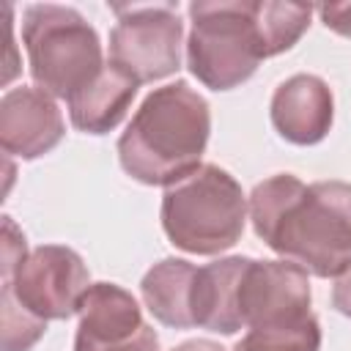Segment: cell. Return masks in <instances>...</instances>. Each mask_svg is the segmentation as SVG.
Here are the masks:
<instances>
[{"mask_svg": "<svg viewBox=\"0 0 351 351\" xmlns=\"http://www.w3.org/2000/svg\"><path fill=\"white\" fill-rule=\"evenodd\" d=\"M255 236L321 280L337 277L351 258V184H304L277 173L247 197Z\"/></svg>", "mask_w": 351, "mask_h": 351, "instance_id": "obj_1", "label": "cell"}, {"mask_svg": "<svg viewBox=\"0 0 351 351\" xmlns=\"http://www.w3.org/2000/svg\"><path fill=\"white\" fill-rule=\"evenodd\" d=\"M211 134V107L176 80L154 88L118 140V159L126 176L145 186H170L200 167Z\"/></svg>", "mask_w": 351, "mask_h": 351, "instance_id": "obj_2", "label": "cell"}, {"mask_svg": "<svg viewBox=\"0 0 351 351\" xmlns=\"http://www.w3.org/2000/svg\"><path fill=\"white\" fill-rule=\"evenodd\" d=\"M241 184L219 165H200L170 184L162 197V228L173 247L192 255H219L230 250L247 222Z\"/></svg>", "mask_w": 351, "mask_h": 351, "instance_id": "obj_3", "label": "cell"}, {"mask_svg": "<svg viewBox=\"0 0 351 351\" xmlns=\"http://www.w3.org/2000/svg\"><path fill=\"white\" fill-rule=\"evenodd\" d=\"M22 44L36 88L55 99L69 101L104 69L96 27L71 5H27L22 16Z\"/></svg>", "mask_w": 351, "mask_h": 351, "instance_id": "obj_4", "label": "cell"}, {"mask_svg": "<svg viewBox=\"0 0 351 351\" xmlns=\"http://www.w3.org/2000/svg\"><path fill=\"white\" fill-rule=\"evenodd\" d=\"M186 66L211 90L247 82L266 58L258 30V0H197L189 5Z\"/></svg>", "mask_w": 351, "mask_h": 351, "instance_id": "obj_5", "label": "cell"}, {"mask_svg": "<svg viewBox=\"0 0 351 351\" xmlns=\"http://www.w3.org/2000/svg\"><path fill=\"white\" fill-rule=\"evenodd\" d=\"M115 27L110 30V63L137 85L165 80L181 69L184 22L178 3L110 5Z\"/></svg>", "mask_w": 351, "mask_h": 351, "instance_id": "obj_6", "label": "cell"}, {"mask_svg": "<svg viewBox=\"0 0 351 351\" xmlns=\"http://www.w3.org/2000/svg\"><path fill=\"white\" fill-rule=\"evenodd\" d=\"M90 274L80 252L63 244H41L27 252L14 274H3L0 302H14L44 321H63L80 310Z\"/></svg>", "mask_w": 351, "mask_h": 351, "instance_id": "obj_7", "label": "cell"}, {"mask_svg": "<svg viewBox=\"0 0 351 351\" xmlns=\"http://www.w3.org/2000/svg\"><path fill=\"white\" fill-rule=\"evenodd\" d=\"M244 329L285 326L310 315V277L293 261L250 258L239 285Z\"/></svg>", "mask_w": 351, "mask_h": 351, "instance_id": "obj_8", "label": "cell"}, {"mask_svg": "<svg viewBox=\"0 0 351 351\" xmlns=\"http://www.w3.org/2000/svg\"><path fill=\"white\" fill-rule=\"evenodd\" d=\"M66 134L63 112L41 88H11L0 99V145L16 159H38L49 154Z\"/></svg>", "mask_w": 351, "mask_h": 351, "instance_id": "obj_9", "label": "cell"}, {"mask_svg": "<svg viewBox=\"0 0 351 351\" xmlns=\"http://www.w3.org/2000/svg\"><path fill=\"white\" fill-rule=\"evenodd\" d=\"M269 112L282 140L293 145H315L332 129L335 99L321 77L293 74L277 85Z\"/></svg>", "mask_w": 351, "mask_h": 351, "instance_id": "obj_10", "label": "cell"}, {"mask_svg": "<svg viewBox=\"0 0 351 351\" xmlns=\"http://www.w3.org/2000/svg\"><path fill=\"white\" fill-rule=\"evenodd\" d=\"M74 351H107L129 343L143 326L137 299L115 282H90L80 302Z\"/></svg>", "mask_w": 351, "mask_h": 351, "instance_id": "obj_11", "label": "cell"}, {"mask_svg": "<svg viewBox=\"0 0 351 351\" xmlns=\"http://www.w3.org/2000/svg\"><path fill=\"white\" fill-rule=\"evenodd\" d=\"M247 263H250L247 255H230L197 266L195 299H192L195 326L219 335H236L239 329H244L239 313V285Z\"/></svg>", "mask_w": 351, "mask_h": 351, "instance_id": "obj_12", "label": "cell"}, {"mask_svg": "<svg viewBox=\"0 0 351 351\" xmlns=\"http://www.w3.org/2000/svg\"><path fill=\"white\" fill-rule=\"evenodd\" d=\"M137 88L140 85L129 74H123L107 60L104 69L69 99V118L74 129L85 134L112 132L129 112L137 96Z\"/></svg>", "mask_w": 351, "mask_h": 351, "instance_id": "obj_13", "label": "cell"}, {"mask_svg": "<svg viewBox=\"0 0 351 351\" xmlns=\"http://www.w3.org/2000/svg\"><path fill=\"white\" fill-rule=\"evenodd\" d=\"M195 277H197V266L184 258H165L145 271L140 282V293L145 307L159 324L173 329L195 326V315H192Z\"/></svg>", "mask_w": 351, "mask_h": 351, "instance_id": "obj_14", "label": "cell"}, {"mask_svg": "<svg viewBox=\"0 0 351 351\" xmlns=\"http://www.w3.org/2000/svg\"><path fill=\"white\" fill-rule=\"evenodd\" d=\"M310 16H313V5L258 0V30L263 38L266 58L288 52L307 33Z\"/></svg>", "mask_w": 351, "mask_h": 351, "instance_id": "obj_15", "label": "cell"}, {"mask_svg": "<svg viewBox=\"0 0 351 351\" xmlns=\"http://www.w3.org/2000/svg\"><path fill=\"white\" fill-rule=\"evenodd\" d=\"M318 348H321V326L313 313L296 324L250 329L233 346V351H318Z\"/></svg>", "mask_w": 351, "mask_h": 351, "instance_id": "obj_16", "label": "cell"}, {"mask_svg": "<svg viewBox=\"0 0 351 351\" xmlns=\"http://www.w3.org/2000/svg\"><path fill=\"white\" fill-rule=\"evenodd\" d=\"M0 329L3 351H30L44 337L47 321L14 302H0Z\"/></svg>", "mask_w": 351, "mask_h": 351, "instance_id": "obj_17", "label": "cell"}, {"mask_svg": "<svg viewBox=\"0 0 351 351\" xmlns=\"http://www.w3.org/2000/svg\"><path fill=\"white\" fill-rule=\"evenodd\" d=\"M315 11L326 25V30L351 38V3H326V5H318Z\"/></svg>", "mask_w": 351, "mask_h": 351, "instance_id": "obj_18", "label": "cell"}, {"mask_svg": "<svg viewBox=\"0 0 351 351\" xmlns=\"http://www.w3.org/2000/svg\"><path fill=\"white\" fill-rule=\"evenodd\" d=\"M332 307L340 315L351 318V258L343 266V271L335 277V285H332Z\"/></svg>", "mask_w": 351, "mask_h": 351, "instance_id": "obj_19", "label": "cell"}, {"mask_svg": "<svg viewBox=\"0 0 351 351\" xmlns=\"http://www.w3.org/2000/svg\"><path fill=\"white\" fill-rule=\"evenodd\" d=\"M170 351H225L219 343H214V340H203V337H197V340H186V343H181V346H176V348H170Z\"/></svg>", "mask_w": 351, "mask_h": 351, "instance_id": "obj_20", "label": "cell"}]
</instances>
